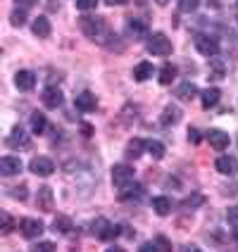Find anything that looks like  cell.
Segmentation results:
<instances>
[{
  "label": "cell",
  "instance_id": "14",
  "mask_svg": "<svg viewBox=\"0 0 238 252\" xmlns=\"http://www.w3.org/2000/svg\"><path fill=\"white\" fill-rule=\"evenodd\" d=\"M7 148H19V150H24V148H29V136H27V131L22 128V126H14L12 128V133L7 136Z\"/></svg>",
  "mask_w": 238,
  "mask_h": 252
},
{
  "label": "cell",
  "instance_id": "27",
  "mask_svg": "<svg viewBox=\"0 0 238 252\" xmlns=\"http://www.w3.org/2000/svg\"><path fill=\"white\" fill-rule=\"evenodd\" d=\"M145 150L150 153L153 159H162L165 157V145L160 140H145Z\"/></svg>",
  "mask_w": 238,
  "mask_h": 252
},
{
  "label": "cell",
  "instance_id": "36",
  "mask_svg": "<svg viewBox=\"0 0 238 252\" xmlns=\"http://www.w3.org/2000/svg\"><path fill=\"white\" fill-rule=\"evenodd\" d=\"M210 69L217 79H222V76H224V62H222V60H214V62L210 64Z\"/></svg>",
  "mask_w": 238,
  "mask_h": 252
},
{
  "label": "cell",
  "instance_id": "10",
  "mask_svg": "<svg viewBox=\"0 0 238 252\" xmlns=\"http://www.w3.org/2000/svg\"><path fill=\"white\" fill-rule=\"evenodd\" d=\"M143 186L136 181H131V183H126V186H122L119 188V200L122 202H136V200H140L143 197Z\"/></svg>",
  "mask_w": 238,
  "mask_h": 252
},
{
  "label": "cell",
  "instance_id": "28",
  "mask_svg": "<svg viewBox=\"0 0 238 252\" xmlns=\"http://www.w3.org/2000/svg\"><path fill=\"white\" fill-rule=\"evenodd\" d=\"M126 29H129V33H131L134 38H143V36H145V24L138 22V19H129Z\"/></svg>",
  "mask_w": 238,
  "mask_h": 252
},
{
  "label": "cell",
  "instance_id": "39",
  "mask_svg": "<svg viewBox=\"0 0 238 252\" xmlns=\"http://www.w3.org/2000/svg\"><path fill=\"white\" fill-rule=\"evenodd\" d=\"M10 195H12V197H19V200H24V197H27V188H24V186L12 188V190H10Z\"/></svg>",
  "mask_w": 238,
  "mask_h": 252
},
{
  "label": "cell",
  "instance_id": "32",
  "mask_svg": "<svg viewBox=\"0 0 238 252\" xmlns=\"http://www.w3.org/2000/svg\"><path fill=\"white\" fill-rule=\"evenodd\" d=\"M31 252H55V243H50V240L34 243V245H31Z\"/></svg>",
  "mask_w": 238,
  "mask_h": 252
},
{
  "label": "cell",
  "instance_id": "43",
  "mask_svg": "<svg viewBox=\"0 0 238 252\" xmlns=\"http://www.w3.org/2000/svg\"><path fill=\"white\" fill-rule=\"evenodd\" d=\"M36 0H17V7H27V5H34Z\"/></svg>",
  "mask_w": 238,
  "mask_h": 252
},
{
  "label": "cell",
  "instance_id": "11",
  "mask_svg": "<svg viewBox=\"0 0 238 252\" xmlns=\"http://www.w3.org/2000/svg\"><path fill=\"white\" fill-rule=\"evenodd\" d=\"M19 171H22V159L19 157H12V155L0 157V174L2 176H17Z\"/></svg>",
  "mask_w": 238,
  "mask_h": 252
},
{
  "label": "cell",
  "instance_id": "44",
  "mask_svg": "<svg viewBox=\"0 0 238 252\" xmlns=\"http://www.w3.org/2000/svg\"><path fill=\"white\" fill-rule=\"evenodd\" d=\"M105 252H126L124 248H119V245H112V248H107Z\"/></svg>",
  "mask_w": 238,
  "mask_h": 252
},
{
  "label": "cell",
  "instance_id": "46",
  "mask_svg": "<svg viewBox=\"0 0 238 252\" xmlns=\"http://www.w3.org/2000/svg\"><path fill=\"white\" fill-rule=\"evenodd\" d=\"M234 238H236V240H238V228H236V231H234Z\"/></svg>",
  "mask_w": 238,
  "mask_h": 252
},
{
  "label": "cell",
  "instance_id": "33",
  "mask_svg": "<svg viewBox=\"0 0 238 252\" xmlns=\"http://www.w3.org/2000/svg\"><path fill=\"white\" fill-rule=\"evenodd\" d=\"M198 5H200V0H179V12H196Z\"/></svg>",
  "mask_w": 238,
  "mask_h": 252
},
{
  "label": "cell",
  "instance_id": "38",
  "mask_svg": "<svg viewBox=\"0 0 238 252\" xmlns=\"http://www.w3.org/2000/svg\"><path fill=\"white\" fill-rule=\"evenodd\" d=\"M226 217H229V221H231V224H238V205H234V207H229V212H226Z\"/></svg>",
  "mask_w": 238,
  "mask_h": 252
},
{
  "label": "cell",
  "instance_id": "45",
  "mask_svg": "<svg viewBox=\"0 0 238 252\" xmlns=\"http://www.w3.org/2000/svg\"><path fill=\"white\" fill-rule=\"evenodd\" d=\"M155 2H157V5H167L169 0H155Z\"/></svg>",
  "mask_w": 238,
  "mask_h": 252
},
{
  "label": "cell",
  "instance_id": "26",
  "mask_svg": "<svg viewBox=\"0 0 238 252\" xmlns=\"http://www.w3.org/2000/svg\"><path fill=\"white\" fill-rule=\"evenodd\" d=\"M53 231L57 233H69L71 231V219L67 214H57V219L53 221Z\"/></svg>",
  "mask_w": 238,
  "mask_h": 252
},
{
  "label": "cell",
  "instance_id": "24",
  "mask_svg": "<svg viewBox=\"0 0 238 252\" xmlns=\"http://www.w3.org/2000/svg\"><path fill=\"white\" fill-rule=\"evenodd\" d=\"M219 98H222V93H219V88H205L203 91V107H214L217 102H219Z\"/></svg>",
  "mask_w": 238,
  "mask_h": 252
},
{
  "label": "cell",
  "instance_id": "29",
  "mask_svg": "<svg viewBox=\"0 0 238 252\" xmlns=\"http://www.w3.org/2000/svg\"><path fill=\"white\" fill-rule=\"evenodd\" d=\"M10 22H12V27H22V24H27V7H17V10L10 14Z\"/></svg>",
  "mask_w": 238,
  "mask_h": 252
},
{
  "label": "cell",
  "instance_id": "42",
  "mask_svg": "<svg viewBox=\"0 0 238 252\" xmlns=\"http://www.w3.org/2000/svg\"><path fill=\"white\" fill-rule=\"evenodd\" d=\"M105 2H107L110 7H114V5H126L129 0H105Z\"/></svg>",
  "mask_w": 238,
  "mask_h": 252
},
{
  "label": "cell",
  "instance_id": "12",
  "mask_svg": "<svg viewBox=\"0 0 238 252\" xmlns=\"http://www.w3.org/2000/svg\"><path fill=\"white\" fill-rule=\"evenodd\" d=\"M14 86L19 88V91H31L34 86H36V74L31 69H19L17 74H14Z\"/></svg>",
  "mask_w": 238,
  "mask_h": 252
},
{
  "label": "cell",
  "instance_id": "23",
  "mask_svg": "<svg viewBox=\"0 0 238 252\" xmlns=\"http://www.w3.org/2000/svg\"><path fill=\"white\" fill-rule=\"evenodd\" d=\"M198 93V88L193 84H188V81H183L179 88H176V98L183 100V102H188V100H193Z\"/></svg>",
  "mask_w": 238,
  "mask_h": 252
},
{
  "label": "cell",
  "instance_id": "19",
  "mask_svg": "<svg viewBox=\"0 0 238 252\" xmlns=\"http://www.w3.org/2000/svg\"><path fill=\"white\" fill-rule=\"evenodd\" d=\"M31 31H34V36H38V38H48L50 36V22H48V17H38L34 24H31Z\"/></svg>",
  "mask_w": 238,
  "mask_h": 252
},
{
  "label": "cell",
  "instance_id": "41",
  "mask_svg": "<svg viewBox=\"0 0 238 252\" xmlns=\"http://www.w3.org/2000/svg\"><path fill=\"white\" fill-rule=\"evenodd\" d=\"M138 252H157V250H155L153 243H148V245H140V250H138Z\"/></svg>",
  "mask_w": 238,
  "mask_h": 252
},
{
  "label": "cell",
  "instance_id": "40",
  "mask_svg": "<svg viewBox=\"0 0 238 252\" xmlns=\"http://www.w3.org/2000/svg\"><path fill=\"white\" fill-rule=\"evenodd\" d=\"M81 133H84V136H91V133H93V128H91V124H88V122H84V124H81Z\"/></svg>",
  "mask_w": 238,
  "mask_h": 252
},
{
  "label": "cell",
  "instance_id": "25",
  "mask_svg": "<svg viewBox=\"0 0 238 252\" xmlns=\"http://www.w3.org/2000/svg\"><path fill=\"white\" fill-rule=\"evenodd\" d=\"M157 79H160V84L162 86H169L174 79H176V67H174V64H165V67H160Z\"/></svg>",
  "mask_w": 238,
  "mask_h": 252
},
{
  "label": "cell",
  "instance_id": "22",
  "mask_svg": "<svg viewBox=\"0 0 238 252\" xmlns=\"http://www.w3.org/2000/svg\"><path fill=\"white\" fill-rule=\"evenodd\" d=\"M153 210L160 214V217H167L169 212H171V200L165 195H157L153 197Z\"/></svg>",
  "mask_w": 238,
  "mask_h": 252
},
{
  "label": "cell",
  "instance_id": "35",
  "mask_svg": "<svg viewBox=\"0 0 238 252\" xmlns=\"http://www.w3.org/2000/svg\"><path fill=\"white\" fill-rule=\"evenodd\" d=\"M96 7H98V0H76V10H81V12H91Z\"/></svg>",
  "mask_w": 238,
  "mask_h": 252
},
{
  "label": "cell",
  "instance_id": "8",
  "mask_svg": "<svg viewBox=\"0 0 238 252\" xmlns=\"http://www.w3.org/2000/svg\"><path fill=\"white\" fill-rule=\"evenodd\" d=\"M134 181V167L131 164H114L112 169V183L117 188H122L126 183Z\"/></svg>",
  "mask_w": 238,
  "mask_h": 252
},
{
  "label": "cell",
  "instance_id": "20",
  "mask_svg": "<svg viewBox=\"0 0 238 252\" xmlns=\"http://www.w3.org/2000/svg\"><path fill=\"white\" fill-rule=\"evenodd\" d=\"M31 131H34L36 136H43V133L48 131V119H45V114L43 112L31 114Z\"/></svg>",
  "mask_w": 238,
  "mask_h": 252
},
{
  "label": "cell",
  "instance_id": "13",
  "mask_svg": "<svg viewBox=\"0 0 238 252\" xmlns=\"http://www.w3.org/2000/svg\"><path fill=\"white\" fill-rule=\"evenodd\" d=\"M214 167H217L219 174H224V176H234V174L238 171V159L236 157H231V155H222V157H217Z\"/></svg>",
  "mask_w": 238,
  "mask_h": 252
},
{
  "label": "cell",
  "instance_id": "4",
  "mask_svg": "<svg viewBox=\"0 0 238 252\" xmlns=\"http://www.w3.org/2000/svg\"><path fill=\"white\" fill-rule=\"evenodd\" d=\"M196 50L205 57H214L219 53V43H217V38L210 36V33H198L196 36Z\"/></svg>",
  "mask_w": 238,
  "mask_h": 252
},
{
  "label": "cell",
  "instance_id": "17",
  "mask_svg": "<svg viewBox=\"0 0 238 252\" xmlns=\"http://www.w3.org/2000/svg\"><path fill=\"white\" fill-rule=\"evenodd\" d=\"M181 107H176V105H169V107H165L162 110V114H160V124L162 126H174L176 122H181Z\"/></svg>",
  "mask_w": 238,
  "mask_h": 252
},
{
  "label": "cell",
  "instance_id": "2",
  "mask_svg": "<svg viewBox=\"0 0 238 252\" xmlns=\"http://www.w3.org/2000/svg\"><path fill=\"white\" fill-rule=\"evenodd\" d=\"M91 231L98 236L100 240H117V236L122 233V228L112 221H107V219H96L93 226H91Z\"/></svg>",
  "mask_w": 238,
  "mask_h": 252
},
{
  "label": "cell",
  "instance_id": "18",
  "mask_svg": "<svg viewBox=\"0 0 238 252\" xmlns=\"http://www.w3.org/2000/svg\"><path fill=\"white\" fill-rule=\"evenodd\" d=\"M143 150H145V140H140V138H131L129 143H126L124 155L129 157V159H138L140 155H143Z\"/></svg>",
  "mask_w": 238,
  "mask_h": 252
},
{
  "label": "cell",
  "instance_id": "34",
  "mask_svg": "<svg viewBox=\"0 0 238 252\" xmlns=\"http://www.w3.org/2000/svg\"><path fill=\"white\" fill-rule=\"evenodd\" d=\"M203 202H205V197L200 195V193H193V195H188L183 200V207H193V210H196V207H200Z\"/></svg>",
  "mask_w": 238,
  "mask_h": 252
},
{
  "label": "cell",
  "instance_id": "1",
  "mask_svg": "<svg viewBox=\"0 0 238 252\" xmlns=\"http://www.w3.org/2000/svg\"><path fill=\"white\" fill-rule=\"evenodd\" d=\"M81 31L88 41L98 43V45H114V31L110 29V24L102 17H84L81 19Z\"/></svg>",
  "mask_w": 238,
  "mask_h": 252
},
{
  "label": "cell",
  "instance_id": "7",
  "mask_svg": "<svg viewBox=\"0 0 238 252\" xmlns=\"http://www.w3.org/2000/svg\"><path fill=\"white\" fill-rule=\"evenodd\" d=\"M19 231H22V236L24 238H29V240H34V238H38L43 231H45V226L38 221V219H22L19 221Z\"/></svg>",
  "mask_w": 238,
  "mask_h": 252
},
{
  "label": "cell",
  "instance_id": "37",
  "mask_svg": "<svg viewBox=\"0 0 238 252\" xmlns=\"http://www.w3.org/2000/svg\"><path fill=\"white\" fill-rule=\"evenodd\" d=\"M188 140H191L193 145H198V143H200V131H198L196 126H191V128H188Z\"/></svg>",
  "mask_w": 238,
  "mask_h": 252
},
{
  "label": "cell",
  "instance_id": "15",
  "mask_svg": "<svg viewBox=\"0 0 238 252\" xmlns=\"http://www.w3.org/2000/svg\"><path fill=\"white\" fill-rule=\"evenodd\" d=\"M53 190L48 188V186H41L38 188V193H36V207L41 212H53Z\"/></svg>",
  "mask_w": 238,
  "mask_h": 252
},
{
  "label": "cell",
  "instance_id": "3",
  "mask_svg": "<svg viewBox=\"0 0 238 252\" xmlns=\"http://www.w3.org/2000/svg\"><path fill=\"white\" fill-rule=\"evenodd\" d=\"M174 48H171V41H169L165 33H153L150 38H148V53H153V55H160V57H165L169 55Z\"/></svg>",
  "mask_w": 238,
  "mask_h": 252
},
{
  "label": "cell",
  "instance_id": "30",
  "mask_svg": "<svg viewBox=\"0 0 238 252\" xmlns=\"http://www.w3.org/2000/svg\"><path fill=\"white\" fill-rule=\"evenodd\" d=\"M0 221H2V224H0V233H2V236H7V233L14 228L12 217H10L7 212H0Z\"/></svg>",
  "mask_w": 238,
  "mask_h": 252
},
{
  "label": "cell",
  "instance_id": "6",
  "mask_svg": "<svg viewBox=\"0 0 238 252\" xmlns=\"http://www.w3.org/2000/svg\"><path fill=\"white\" fill-rule=\"evenodd\" d=\"M74 107L79 110V112H96L98 110V98L91 93V91H81L76 100H74Z\"/></svg>",
  "mask_w": 238,
  "mask_h": 252
},
{
  "label": "cell",
  "instance_id": "5",
  "mask_svg": "<svg viewBox=\"0 0 238 252\" xmlns=\"http://www.w3.org/2000/svg\"><path fill=\"white\" fill-rule=\"evenodd\" d=\"M31 174H36V176H50L53 171H55V162L50 159V157H45V155H36L34 159H31Z\"/></svg>",
  "mask_w": 238,
  "mask_h": 252
},
{
  "label": "cell",
  "instance_id": "9",
  "mask_svg": "<svg viewBox=\"0 0 238 252\" xmlns=\"http://www.w3.org/2000/svg\"><path fill=\"white\" fill-rule=\"evenodd\" d=\"M62 102H65V93H62L57 86H48V88L43 91V105H45V107L57 110V107H62Z\"/></svg>",
  "mask_w": 238,
  "mask_h": 252
},
{
  "label": "cell",
  "instance_id": "16",
  "mask_svg": "<svg viewBox=\"0 0 238 252\" xmlns=\"http://www.w3.org/2000/svg\"><path fill=\"white\" fill-rule=\"evenodd\" d=\"M207 143H210V148H214V150H226L231 138H229V133H224V131L212 128L210 133H207Z\"/></svg>",
  "mask_w": 238,
  "mask_h": 252
},
{
  "label": "cell",
  "instance_id": "21",
  "mask_svg": "<svg viewBox=\"0 0 238 252\" xmlns=\"http://www.w3.org/2000/svg\"><path fill=\"white\" fill-rule=\"evenodd\" d=\"M153 69L155 67L150 62H138V64L134 67V79H136V81H148V79L153 76Z\"/></svg>",
  "mask_w": 238,
  "mask_h": 252
},
{
  "label": "cell",
  "instance_id": "31",
  "mask_svg": "<svg viewBox=\"0 0 238 252\" xmlns=\"http://www.w3.org/2000/svg\"><path fill=\"white\" fill-rule=\"evenodd\" d=\"M153 245L157 252H171V240H169L167 236H157Z\"/></svg>",
  "mask_w": 238,
  "mask_h": 252
}]
</instances>
